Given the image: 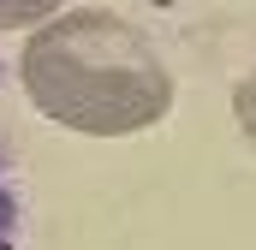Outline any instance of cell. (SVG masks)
<instances>
[{
	"instance_id": "7a4b0ae2",
	"label": "cell",
	"mask_w": 256,
	"mask_h": 250,
	"mask_svg": "<svg viewBox=\"0 0 256 250\" xmlns=\"http://www.w3.org/2000/svg\"><path fill=\"white\" fill-rule=\"evenodd\" d=\"M60 12V0H0V30H30V24H48Z\"/></svg>"
},
{
	"instance_id": "3957f363",
	"label": "cell",
	"mask_w": 256,
	"mask_h": 250,
	"mask_svg": "<svg viewBox=\"0 0 256 250\" xmlns=\"http://www.w3.org/2000/svg\"><path fill=\"white\" fill-rule=\"evenodd\" d=\"M232 114H238V131L256 143V72L238 84V90H232Z\"/></svg>"
},
{
	"instance_id": "6da1fadb",
	"label": "cell",
	"mask_w": 256,
	"mask_h": 250,
	"mask_svg": "<svg viewBox=\"0 0 256 250\" xmlns=\"http://www.w3.org/2000/svg\"><path fill=\"white\" fill-rule=\"evenodd\" d=\"M24 96L84 137H131L173 108V78L149 36L102 6H78L30 30Z\"/></svg>"
}]
</instances>
